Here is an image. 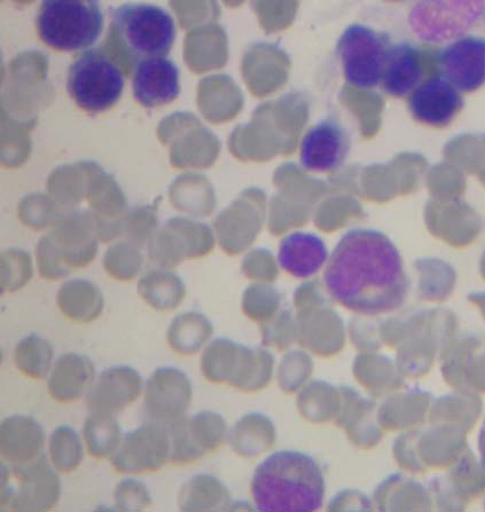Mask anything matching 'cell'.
<instances>
[{
    "label": "cell",
    "mask_w": 485,
    "mask_h": 512,
    "mask_svg": "<svg viewBox=\"0 0 485 512\" xmlns=\"http://www.w3.org/2000/svg\"><path fill=\"white\" fill-rule=\"evenodd\" d=\"M36 26L39 37L53 49L78 51L98 41L105 15L97 0H44Z\"/></svg>",
    "instance_id": "cell-3"
},
{
    "label": "cell",
    "mask_w": 485,
    "mask_h": 512,
    "mask_svg": "<svg viewBox=\"0 0 485 512\" xmlns=\"http://www.w3.org/2000/svg\"><path fill=\"white\" fill-rule=\"evenodd\" d=\"M328 257L325 243L311 233L295 232L281 242L279 264L281 269L295 278H309L326 263Z\"/></svg>",
    "instance_id": "cell-19"
},
{
    "label": "cell",
    "mask_w": 485,
    "mask_h": 512,
    "mask_svg": "<svg viewBox=\"0 0 485 512\" xmlns=\"http://www.w3.org/2000/svg\"><path fill=\"white\" fill-rule=\"evenodd\" d=\"M484 6V3H418L410 12V27L421 41L442 43L464 34L479 21Z\"/></svg>",
    "instance_id": "cell-9"
},
{
    "label": "cell",
    "mask_w": 485,
    "mask_h": 512,
    "mask_svg": "<svg viewBox=\"0 0 485 512\" xmlns=\"http://www.w3.org/2000/svg\"><path fill=\"white\" fill-rule=\"evenodd\" d=\"M123 433L115 416L90 414L83 427L86 450L98 461L112 460L121 446Z\"/></svg>",
    "instance_id": "cell-21"
},
{
    "label": "cell",
    "mask_w": 485,
    "mask_h": 512,
    "mask_svg": "<svg viewBox=\"0 0 485 512\" xmlns=\"http://www.w3.org/2000/svg\"><path fill=\"white\" fill-rule=\"evenodd\" d=\"M444 77L458 90L473 92L485 83V39L464 36L441 52Z\"/></svg>",
    "instance_id": "cell-14"
},
{
    "label": "cell",
    "mask_w": 485,
    "mask_h": 512,
    "mask_svg": "<svg viewBox=\"0 0 485 512\" xmlns=\"http://www.w3.org/2000/svg\"><path fill=\"white\" fill-rule=\"evenodd\" d=\"M138 294L146 305L159 312L176 309L184 297V287L175 274L151 271L139 280Z\"/></svg>",
    "instance_id": "cell-22"
},
{
    "label": "cell",
    "mask_w": 485,
    "mask_h": 512,
    "mask_svg": "<svg viewBox=\"0 0 485 512\" xmlns=\"http://www.w3.org/2000/svg\"><path fill=\"white\" fill-rule=\"evenodd\" d=\"M143 387V378L136 369L128 366L108 368L93 382L86 395V406L90 414L116 417L138 400Z\"/></svg>",
    "instance_id": "cell-11"
},
{
    "label": "cell",
    "mask_w": 485,
    "mask_h": 512,
    "mask_svg": "<svg viewBox=\"0 0 485 512\" xmlns=\"http://www.w3.org/2000/svg\"><path fill=\"white\" fill-rule=\"evenodd\" d=\"M252 495L260 511H315L324 501L325 479L311 456L277 452L257 467Z\"/></svg>",
    "instance_id": "cell-2"
},
{
    "label": "cell",
    "mask_w": 485,
    "mask_h": 512,
    "mask_svg": "<svg viewBox=\"0 0 485 512\" xmlns=\"http://www.w3.org/2000/svg\"><path fill=\"white\" fill-rule=\"evenodd\" d=\"M49 453L54 469L60 474H72L83 462L82 440L73 428L61 425L52 432Z\"/></svg>",
    "instance_id": "cell-24"
},
{
    "label": "cell",
    "mask_w": 485,
    "mask_h": 512,
    "mask_svg": "<svg viewBox=\"0 0 485 512\" xmlns=\"http://www.w3.org/2000/svg\"><path fill=\"white\" fill-rule=\"evenodd\" d=\"M45 433L33 417H7L0 427V455L10 466L34 461L43 456Z\"/></svg>",
    "instance_id": "cell-17"
},
{
    "label": "cell",
    "mask_w": 485,
    "mask_h": 512,
    "mask_svg": "<svg viewBox=\"0 0 485 512\" xmlns=\"http://www.w3.org/2000/svg\"><path fill=\"white\" fill-rule=\"evenodd\" d=\"M54 350L46 338L29 335L15 345L14 365L30 380L41 381L48 377L53 368Z\"/></svg>",
    "instance_id": "cell-23"
},
{
    "label": "cell",
    "mask_w": 485,
    "mask_h": 512,
    "mask_svg": "<svg viewBox=\"0 0 485 512\" xmlns=\"http://www.w3.org/2000/svg\"><path fill=\"white\" fill-rule=\"evenodd\" d=\"M38 270L42 279L51 282L66 278L70 272L66 263L50 249H43L39 254Z\"/></svg>",
    "instance_id": "cell-29"
},
{
    "label": "cell",
    "mask_w": 485,
    "mask_h": 512,
    "mask_svg": "<svg viewBox=\"0 0 485 512\" xmlns=\"http://www.w3.org/2000/svg\"><path fill=\"white\" fill-rule=\"evenodd\" d=\"M206 333L207 327L198 317L186 314L172 322L168 329L167 340L172 350L187 354L197 349Z\"/></svg>",
    "instance_id": "cell-25"
},
{
    "label": "cell",
    "mask_w": 485,
    "mask_h": 512,
    "mask_svg": "<svg viewBox=\"0 0 485 512\" xmlns=\"http://www.w3.org/2000/svg\"><path fill=\"white\" fill-rule=\"evenodd\" d=\"M171 455L170 432L166 425L148 422L123 437L112 461L117 474H152L167 466Z\"/></svg>",
    "instance_id": "cell-8"
},
{
    "label": "cell",
    "mask_w": 485,
    "mask_h": 512,
    "mask_svg": "<svg viewBox=\"0 0 485 512\" xmlns=\"http://www.w3.org/2000/svg\"><path fill=\"white\" fill-rule=\"evenodd\" d=\"M464 99L448 78L435 75L422 82L409 98L412 116L422 124L443 128L463 109Z\"/></svg>",
    "instance_id": "cell-12"
},
{
    "label": "cell",
    "mask_w": 485,
    "mask_h": 512,
    "mask_svg": "<svg viewBox=\"0 0 485 512\" xmlns=\"http://www.w3.org/2000/svg\"><path fill=\"white\" fill-rule=\"evenodd\" d=\"M67 89L76 104L91 113L104 112L121 97L124 75L100 50H88L69 66Z\"/></svg>",
    "instance_id": "cell-6"
},
{
    "label": "cell",
    "mask_w": 485,
    "mask_h": 512,
    "mask_svg": "<svg viewBox=\"0 0 485 512\" xmlns=\"http://www.w3.org/2000/svg\"><path fill=\"white\" fill-rule=\"evenodd\" d=\"M422 74L424 65L416 46L401 42L389 47L381 82L389 96L410 97L422 83Z\"/></svg>",
    "instance_id": "cell-18"
},
{
    "label": "cell",
    "mask_w": 485,
    "mask_h": 512,
    "mask_svg": "<svg viewBox=\"0 0 485 512\" xmlns=\"http://www.w3.org/2000/svg\"><path fill=\"white\" fill-rule=\"evenodd\" d=\"M33 278V267H31L28 256L9 254L3 257L2 279H0V290L2 294H14L28 286Z\"/></svg>",
    "instance_id": "cell-26"
},
{
    "label": "cell",
    "mask_w": 485,
    "mask_h": 512,
    "mask_svg": "<svg viewBox=\"0 0 485 512\" xmlns=\"http://www.w3.org/2000/svg\"><path fill=\"white\" fill-rule=\"evenodd\" d=\"M105 269L114 280L131 282L142 269V258L129 249H114L106 257Z\"/></svg>",
    "instance_id": "cell-28"
},
{
    "label": "cell",
    "mask_w": 485,
    "mask_h": 512,
    "mask_svg": "<svg viewBox=\"0 0 485 512\" xmlns=\"http://www.w3.org/2000/svg\"><path fill=\"white\" fill-rule=\"evenodd\" d=\"M338 51L349 84L370 90L382 82L388 47L377 31L362 23L350 25L340 37Z\"/></svg>",
    "instance_id": "cell-7"
},
{
    "label": "cell",
    "mask_w": 485,
    "mask_h": 512,
    "mask_svg": "<svg viewBox=\"0 0 485 512\" xmlns=\"http://www.w3.org/2000/svg\"><path fill=\"white\" fill-rule=\"evenodd\" d=\"M61 480L52 463L41 456L34 461L2 466L0 507L18 512L49 511L57 507Z\"/></svg>",
    "instance_id": "cell-5"
},
{
    "label": "cell",
    "mask_w": 485,
    "mask_h": 512,
    "mask_svg": "<svg viewBox=\"0 0 485 512\" xmlns=\"http://www.w3.org/2000/svg\"><path fill=\"white\" fill-rule=\"evenodd\" d=\"M132 86L140 104L146 107L167 104L181 92L179 69L167 57L140 59L132 76Z\"/></svg>",
    "instance_id": "cell-15"
},
{
    "label": "cell",
    "mask_w": 485,
    "mask_h": 512,
    "mask_svg": "<svg viewBox=\"0 0 485 512\" xmlns=\"http://www.w3.org/2000/svg\"><path fill=\"white\" fill-rule=\"evenodd\" d=\"M190 398L186 377L175 368H158L144 389V413L148 422L171 425L179 422Z\"/></svg>",
    "instance_id": "cell-10"
},
{
    "label": "cell",
    "mask_w": 485,
    "mask_h": 512,
    "mask_svg": "<svg viewBox=\"0 0 485 512\" xmlns=\"http://www.w3.org/2000/svg\"><path fill=\"white\" fill-rule=\"evenodd\" d=\"M479 452L481 456L482 466L485 470V420L483 421L479 435Z\"/></svg>",
    "instance_id": "cell-30"
},
{
    "label": "cell",
    "mask_w": 485,
    "mask_h": 512,
    "mask_svg": "<svg viewBox=\"0 0 485 512\" xmlns=\"http://www.w3.org/2000/svg\"><path fill=\"white\" fill-rule=\"evenodd\" d=\"M112 22L124 45L139 60L164 57L175 42V19L159 5L124 3L112 11Z\"/></svg>",
    "instance_id": "cell-4"
},
{
    "label": "cell",
    "mask_w": 485,
    "mask_h": 512,
    "mask_svg": "<svg viewBox=\"0 0 485 512\" xmlns=\"http://www.w3.org/2000/svg\"><path fill=\"white\" fill-rule=\"evenodd\" d=\"M57 305L61 314L70 322L88 325L103 314L105 299L95 282L74 279L59 288Z\"/></svg>",
    "instance_id": "cell-20"
},
{
    "label": "cell",
    "mask_w": 485,
    "mask_h": 512,
    "mask_svg": "<svg viewBox=\"0 0 485 512\" xmlns=\"http://www.w3.org/2000/svg\"><path fill=\"white\" fill-rule=\"evenodd\" d=\"M96 380V366L80 353H66L53 365L49 375L48 392L59 404H74L88 395Z\"/></svg>",
    "instance_id": "cell-16"
},
{
    "label": "cell",
    "mask_w": 485,
    "mask_h": 512,
    "mask_svg": "<svg viewBox=\"0 0 485 512\" xmlns=\"http://www.w3.org/2000/svg\"><path fill=\"white\" fill-rule=\"evenodd\" d=\"M349 149L346 129L339 122L324 120L312 126L302 140V167L317 172L338 170L347 161Z\"/></svg>",
    "instance_id": "cell-13"
},
{
    "label": "cell",
    "mask_w": 485,
    "mask_h": 512,
    "mask_svg": "<svg viewBox=\"0 0 485 512\" xmlns=\"http://www.w3.org/2000/svg\"><path fill=\"white\" fill-rule=\"evenodd\" d=\"M114 503L120 511H143L153 506L154 501L144 483L128 478L116 485Z\"/></svg>",
    "instance_id": "cell-27"
},
{
    "label": "cell",
    "mask_w": 485,
    "mask_h": 512,
    "mask_svg": "<svg viewBox=\"0 0 485 512\" xmlns=\"http://www.w3.org/2000/svg\"><path fill=\"white\" fill-rule=\"evenodd\" d=\"M325 285L335 302L363 315L401 309L408 295L400 251L387 235L369 228L343 236L328 263Z\"/></svg>",
    "instance_id": "cell-1"
}]
</instances>
